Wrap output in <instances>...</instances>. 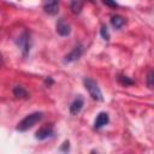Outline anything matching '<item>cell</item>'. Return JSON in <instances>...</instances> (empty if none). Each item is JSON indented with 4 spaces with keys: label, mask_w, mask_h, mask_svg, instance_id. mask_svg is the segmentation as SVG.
<instances>
[{
    "label": "cell",
    "mask_w": 154,
    "mask_h": 154,
    "mask_svg": "<svg viewBox=\"0 0 154 154\" xmlns=\"http://www.w3.org/2000/svg\"><path fill=\"white\" fill-rule=\"evenodd\" d=\"M83 83H84V87H85V89L88 90L89 95L91 96V99H94V100H96V101H102V100H103L101 89L99 88L97 83H96L94 79H91V78H89V77H85V78L83 79Z\"/></svg>",
    "instance_id": "obj_2"
},
{
    "label": "cell",
    "mask_w": 154,
    "mask_h": 154,
    "mask_svg": "<svg viewBox=\"0 0 154 154\" xmlns=\"http://www.w3.org/2000/svg\"><path fill=\"white\" fill-rule=\"evenodd\" d=\"M146 83L149 89H154V70L148 71L147 77H146Z\"/></svg>",
    "instance_id": "obj_13"
},
{
    "label": "cell",
    "mask_w": 154,
    "mask_h": 154,
    "mask_svg": "<svg viewBox=\"0 0 154 154\" xmlns=\"http://www.w3.org/2000/svg\"><path fill=\"white\" fill-rule=\"evenodd\" d=\"M118 82H119L120 84L125 85V87H128V85H132V84H134V81L130 79L128 76H124V75H119V76H118Z\"/></svg>",
    "instance_id": "obj_14"
},
{
    "label": "cell",
    "mask_w": 154,
    "mask_h": 154,
    "mask_svg": "<svg viewBox=\"0 0 154 154\" xmlns=\"http://www.w3.org/2000/svg\"><path fill=\"white\" fill-rule=\"evenodd\" d=\"M102 2L105 5H107V6H109V7H117L118 6V4L116 2V0H102Z\"/></svg>",
    "instance_id": "obj_16"
},
{
    "label": "cell",
    "mask_w": 154,
    "mask_h": 154,
    "mask_svg": "<svg viewBox=\"0 0 154 154\" xmlns=\"http://www.w3.org/2000/svg\"><path fill=\"white\" fill-rule=\"evenodd\" d=\"M42 8L47 14L55 16L59 12V0H43Z\"/></svg>",
    "instance_id": "obj_5"
},
{
    "label": "cell",
    "mask_w": 154,
    "mask_h": 154,
    "mask_svg": "<svg viewBox=\"0 0 154 154\" xmlns=\"http://www.w3.org/2000/svg\"><path fill=\"white\" fill-rule=\"evenodd\" d=\"M109 122V117L106 112H100L97 116H96V119L94 122V128L95 129H101L103 128L105 125H107Z\"/></svg>",
    "instance_id": "obj_8"
},
{
    "label": "cell",
    "mask_w": 154,
    "mask_h": 154,
    "mask_svg": "<svg viewBox=\"0 0 154 154\" xmlns=\"http://www.w3.org/2000/svg\"><path fill=\"white\" fill-rule=\"evenodd\" d=\"M54 136V129L51 124H46L43 125L42 128H40L36 134H35V137L38 140V141H45L47 138H51Z\"/></svg>",
    "instance_id": "obj_4"
},
{
    "label": "cell",
    "mask_w": 154,
    "mask_h": 154,
    "mask_svg": "<svg viewBox=\"0 0 154 154\" xmlns=\"http://www.w3.org/2000/svg\"><path fill=\"white\" fill-rule=\"evenodd\" d=\"M13 95L16 97H18V99H28L29 97V93L22 85H16L13 88Z\"/></svg>",
    "instance_id": "obj_10"
},
{
    "label": "cell",
    "mask_w": 154,
    "mask_h": 154,
    "mask_svg": "<svg viewBox=\"0 0 154 154\" xmlns=\"http://www.w3.org/2000/svg\"><path fill=\"white\" fill-rule=\"evenodd\" d=\"M111 24L114 29H120L125 24V19H124V17H122L119 14H116L111 18Z\"/></svg>",
    "instance_id": "obj_11"
},
{
    "label": "cell",
    "mask_w": 154,
    "mask_h": 154,
    "mask_svg": "<svg viewBox=\"0 0 154 154\" xmlns=\"http://www.w3.org/2000/svg\"><path fill=\"white\" fill-rule=\"evenodd\" d=\"M100 34H101V36H102V38H103V40H106V41H108V40H109V32H108V29H107V26H106V25H101Z\"/></svg>",
    "instance_id": "obj_15"
},
{
    "label": "cell",
    "mask_w": 154,
    "mask_h": 154,
    "mask_svg": "<svg viewBox=\"0 0 154 154\" xmlns=\"http://www.w3.org/2000/svg\"><path fill=\"white\" fill-rule=\"evenodd\" d=\"M82 53H83V47H82V46H76L69 54L65 55L64 63H72V61H76L77 59L81 58Z\"/></svg>",
    "instance_id": "obj_7"
},
{
    "label": "cell",
    "mask_w": 154,
    "mask_h": 154,
    "mask_svg": "<svg viewBox=\"0 0 154 154\" xmlns=\"http://www.w3.org/2000/svg\"><path fill=\"white\" fill-rule=\"evenodd\" d=\"M71 11L72 13L75 14H78L81 11H82V7H83V1L82 0H72L71 1Z\"/></svg>",
    "instance_id": "obj_12"
},
{
    "label": "cell",
    "mask_w": 154,
    "mask_h": 154,
    "mask_svg": "<svg viewBox=\"0 0 154 154\" xmlns=\"http://www.w3.org/2000/svg\"><path fill=\"white\" fill-rule=\"evenodd\" d=\"M16 43L19 47V49L22 51V54L25 57L30 52V47H31V43H30V34L26 30H24L18 36V38L16 40Z\"/></svg>",
    "instance_id": "obj_3"
},
{
    "label": "cell",
    "mask_w": 154,
    "mask_h": 154,
    "mask_svg": "<svg viewBox=\"0 0 154 154\" xmlns=\"http://www.w3.org/2000/svg\"><path fill=\"white\" fill-rule=\"evenodd\" d=\"M43 117V113L42 112H34V113H30L28 116H25L18 124H17V130L23 132V131H26L29 129H31L35 124H37Z\"/></svg>",
    "instance_id": "obj_1"
},
{
    "label": "cell",
    "mask_w": 154,
    "mask_h": 154,
    "mask_svg": "<svg viewBox=\"0 0 154 154\" xmlns=\"http://www.w3.org/2000/svg\"><path fill=\"white\" fill-rule=\"evenodd\" d=\"M63 144H64V146L61 147V150H67V149H69V141H65Z\"/></svg>",
    "instance_id": "obj_17"
},
{
    "label": "cell",
    "mask_w": 154,
    "mask_h": 154,
    "mask_svg": "<svg viewBox=\"0 0 154 154\" xmlns=\"http://www.w3.org/2000/svg\"><path fill=\"white\" fill-rule=\"evenodd\" d=\"M55 29H57V32L60 35V36H69L71 34V26L67 22H65L64 19H59L57 22V25H55Z\"/></svg>",
    "instance_id": "obj_6"
},
{
    "label": "cell",
    "mask_w": 154,
    "mask_h": 154,
    "mask_svg": "<svg viewBox=\"0 0 154 154\" xmlns=\"http://www.w3.org/2000/svg\"><path fill=\"white\" fill-rule=\"evenodd\" d=\"M83 105H84L83 97H82V96H77V97L71 102V105H70V113L73 114V116H75V114H78V113L81 112Z\"/></svg>",
    "instance_id": "obj_9"
}]
</instances>
